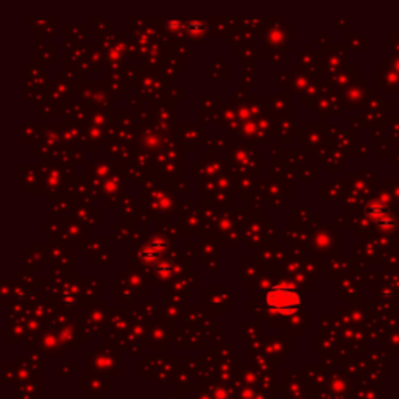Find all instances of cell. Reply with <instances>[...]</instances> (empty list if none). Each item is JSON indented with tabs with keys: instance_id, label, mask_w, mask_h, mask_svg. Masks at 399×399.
I'll return each mask as SVG.
<instances>
[{
	"instance_id": "6da1fadb",
	"label": "cell",
	"mask_w": 399,
	"mask_h": 399,
	"mask_svg": "<svg viewBox=\"0 0 399 399\" xmlns=\"http://www.w3.org/2000/svg\"><path fill=\"white\" fill-rule=\"evenodd\" d=\"M265 306L276 314H293L301 306V296L293 287L275 285L265 295Z\"/></svg>"
}]
</instances>
